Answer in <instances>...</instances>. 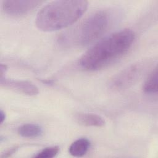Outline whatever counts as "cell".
<instances>
[{
	"label": "cell",
	"mask_w": 158,
	"mask_h": 158,
	"mask_svg": "<svg viewBox=\"0 0 158 158\" xmlns=\"http://www.w3.org/2000/svg\"><path fill=\"white\" fill-rule=\"evenodd\" d=\"M110 23V16L108 12L96 11L75 28L62 35L59 41L67 46L86 45L101 36L107 31Z\"/></svg>",
	"instance_id": "3957f363"
},
{
	"label": "cell",
	"mask_w": 158,
	"mask_h": 158,
	"mask_svg": "<svg viewBox=\"0 0 158 158\" xmlns=\"http://www.w3.org/2000/svg\"><path fill=\"white\" fill-rule=\"evenodd\" d=\"M157 67H156L149 73L144 83L143 89L144 93L148 94H156L157 93Z\"/></svg>",
	"instance_id": "30bf717a"
},
{
	"label": "cell",
	"mask_w": 158,
	"mask_h": 158,
	"mask_svg": "<svg viewBox=\"0 0 158 158\" xmlns=\"http://www.w3.org/2000/svg\"><path fill=\"white\" fill-rule=\"evenodd\" d=\"M59 151V148L58 146L48 147L39 152L35 157L36 158H52L56 156Z\"/></svg>",
	"instance_id": "8fae6325"
},
{
	"label": "cell",
	"mask_w": 158,
	"mask_h": 158,
	"mask_svg": "<svg viewBox=\"0 0 158 158\" xmlns=\"http://www.w3.org/2000/svg\"><path fill=\"white\" fill-rule=\"evenodd\" d=\"M90 146L89 141L85 138L75 140L69 147V153L74 157H81L88 151Z\"/></svg>",
	"instance_id": "9c48e42d"
},
{
	"label": "cell",
	"mask_w": 158,
	"mask_h": 158,
	"mask_svg": "<svg viewBox=\"0 0 158 158\" xmlns=\"http://www.w3.org/2000/svg\"><path fill=\"white\" fill-rule=\"evenodd\" d=\"M7 70V66L5 64H1L0 65V74H1V77H4V75L5 74V72Z\"/></svg>",
	"instance_id": "4fadbf2b"
},
{
	"label": "cell",
	"mask_w": 158,
	"mask_h": 158,
	"mask_svg": "<svg viewBox=\"0 0 158 158\" xmlns=\"http://www.w3.org/2000/svg\"><path fill=\"white\" fill-rule=\"evenodd\" d=\"M88 2L83 0L51 2L37 14L36 25L44 31L64 28L77 22L86 12Z\"/></svg>",
	"instance_id": "7a4b0ae2"
},
{
	"label": "cell",
	"mask_w": 158,
	"mask_h": 158,
	"mask_svg": "<svg viewBox=\"0 0 158 158\" xmlns=\"http://www.w3.org/2000/svg\"><path fill=\"white\" fill-rule=\"evenodd\" d=\"M41 2L40 1L6 0L2 1V9L7 15L20 17L31 12Z\"/></svg>",
	"instance_id": "5b68a950"
},
{
	"label": "cell",
	"mask_w": 158,
	"mask_h": 158,
	"mask_svg": "<svg viewBox=\"0 0 158 158\" xmlns=\"http://www.w3.org/2000/svg\"><path fill=\"white\" fill-rule=\"evenodd\" d=\"M17 147H14V148H10L9 149L6 151L4 153H2V154L1 156V157H9L12 154L15 153V151H17Z\"/></svg>",
	"instance_id": "7c38bea8"
},
{
	"label": "cell",
	"mask_w": 158,
	"mask_h": 158,
	"mask_svg": "<svg viewBox=\"0 0 158 158\" xmlns=\"http://www.w3.org/2000/svg\"><path fill=\"white\" fill-rule=\"evenodd\" d=\"M144 65L141 63L135 64L123 70L110 80L109 88L120 91L129 87L139 77L144 70Z\"/></svg>",
	"instance_id": "277c9868"
},
{
	"label": "cell",
	"mask_w": 158,
	"mask_h": 158,
	"mask_svg": "<svg viewBox=\"0 0 158 158\" xmlns=\"http://www.w3.org/2000/svg\"><path fill=\"white\" fill-rule=\"evenodd\" d=\"M43 133L41 126L35 123H25L18 128V133L22 137L35 138L40 137Z\"/></svg>",
	"instance_id": "ba28073f"
},
{
	"label": "cell",
	"mask_w": 158,
	"mask_h": 158,
	"mask_svg": "<svg viewBox=\"0 0 158 158\" xmlns=\"http://www.w3.org/2000/svg\"><path fill=\"white\" fill-rule=\"evenodd\" d=\"M0 84L2 87L29 96L36 95L39 93L38 88L35 85L26 80H13L2 77H1Z\"/></svg>",
	"instance_id": "8992f818"
},
{
	"label": "cell",
	"mask_w": 158,
	"mask_h": 158,
	"mask_svg": "<svg viewBox=\"0 0 158 158\" xmlns=\"http://www.w3.org/2000/svg\"><path fill=\"white\" fill-rule=\"evenodd\" d=\"M5 119H6V114L2 110H1V111H0V123H1V124H2L4 122Z\"/></svg>",
	"instance_id": "5bb4252c"
},
{
	"label": "cell",
	"mask_w": 158,
	"mask_h": 158,
	"mask_svg": "<svg viewBox=\"0 0 158 158\" xmlns=\"http://www.w3.org/2000/svg\"><path fill=\"white\" fill-rule=\"evenodd\" d=\"M75 119L79 124L86 127H102L106 124L101 116L91 113H78L75 115Z\"/></svg>",
	"instance_id": "52a82bcc"
},
{
	"label": "cell",
	"mask_w": 158,
	"mask_h": 158,
	"mask_svg": "<svg viewBox=\"0 0 158 158\" xmlns=\"http://www.w3.org/2000/svg\"><path fill=\"white\" fill-rule=\"evenodd\" d=\"M130 29L114 32L92 46L81 57L80 65L85 70L94 71L105 68L126 54L135 40Z\"/></svg>",
	"instance_id": "6da1fadb"
}]
</instances>
